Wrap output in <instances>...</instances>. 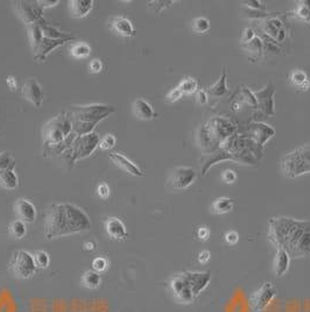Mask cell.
Here are the masks:
<instances>
[{"instance_id":"obj_57","label":"cell","mask_w":310,"mask_h":312,"mask_svg":"<svg viewBox=\"0 0 310 312\" xmlns=\"http://www.w3.org/2000/svg\"><path fill=\"white\" fill-rule=\"evenodd\" d=\"M6 83H7V85H9L11 90H12V91L17 90L18 83H17V79H15L13 76H7L6 77Z\"/></svg>"},{"instance_id":"obj_49","label":"cell","mask_w":310,"mask_h":312,"mask_svg":"<svg viewBox=\"0 0 310 312\" xmlns=\"http://www.w3.org/2000/svg\"><path fill=\"white\" fill-rule=\"evenodd\" d=\"M96 191H97L98 197L102 198V199H108L110 197V195H111L110 187L106 183H104V182H102V183L98 184L97 190H96Z\"/></svg>"},{"instance_id":"obj_10","label":"cell","mask_w":310,"mask_h":312,"mask_svg":"<svg viewBox=\"0 0 310 312\" xmlns=\"http://www.w3.org/2000/svg\"><path fill=\"white\" fill-rule=\"evenodd\" d=\"M205 125L219 145H222V142L227 140L228 138L237 133V126L224 117H213L209 119Z\"/></svg>"},{"instance_id":"obj_37","label":"cell","mask_w":310,"mask_h":312,"mask_svg":"<svg viewBox=\"0 0 310 312\" xmlns=\"http://www.w3.org/2000/svg\"><path fill=\"white\" fill-rule=\"evenodd\" d=\"M27 32L28 37L30 42V47H32L33 52L37 48V46L40 44L42 38H43V34H42L40 27L37 24H32L27 26Z\"/></svg>"},{"instance_id":"obj_3","label":"cell","mask_w":310,"mask_h":312,"mask_svg":"<svg viewBox=\"0 0 310 312\" xmlns=\"http://www.w3.org/2000/svg\"><path fill=\"white\" fill-rule=\"evenodd\" d=\"M72 134V120L69 112L57 115L45 125L43 144L47 150L55 148Z\"/></svg>"},{"instance_id":"obj_54","label":"cell","mask_w":310,"mask_h":312,"mask_svg":"<svg viewBox=\"0 0 310 312\" xmlns=\"http://www.w3.org/2000/svg\"><path fill=\"white\" fill-rule=\"evenodd\" d=\"M239 240L238 233L235 232V231H230L227 234H225V241L228 242L229 245H236Z\"/></svg>"},{"instance_id":"obj_5","label":"cell","mask_w":310,"mask_h":312,"mask_svg":"<svg viewBox=\"0 0 310 312\" xmlns=\"http://www.w3.org/2000/svg\"><path fill=\"white\" fill-rule=\"evenodd\" d=\"M9 269L17 279L27 280L35 275L39 268L32 254L26 250H15L10 261Z\"/></svg>"},{"instance_id":"obj_31","label":"cell","mask_w":310,"mask_h":312,"mask_svg":"<svg viewBox=\"0 0 310 312\" xmlns=\"http://www.w3.org/2000/svg\"><path fill=\"white\" fill-rule=\"evenodd\" d=\"M0 187L6 190H14L19 187V179L15 175L14 169H6L0 171Z\"/></svg>"},{"instance_id":"obj_1","label":"cell","mask_w":310,"mask_h":312,"mask_svg":"<svg viewBox=\"0 0 310 312\" xmlns=\"http://www.w3.org/2000/svg\"><path fill=\"white\" fill-rule=\"evenodd\" d=\"M269 239L277 248L285 249L292 259L310 255V221L290 217L270 219Z\"/></svg>"},{"instance_id":"obj_22","label":"cell","mask_w":310,"mask_h":312,"mask_svg":"<svg viewBox=\"0 0 310 312\" xmlns=\"http://www.w3.org/2000/svg\"><path fill=\"white\" fill-rule=\"evenodd\" d=\"M224 161H232V160L230 154L222 148H219L217 152L212 154H205V155H203L200 160V162L202 164V175L205 176L206 172L210 170V168H211L212 165L224 162Z\"/></svg>"},{"instance_id":"obj_45","label":"cell","mask_w":310,"mask_h":312,"mask_svg":"<svg viewBox=\"0 0 310 312\" xmlns=\"http://www.w3.org/2000/svg\"><path fill=\"white\" fill-rule=\"evenodd\" d=\"M108 265H109L108 260L103 256L96 257V259L93 261V269L95 272L99 273V274L103 272H105L106 268H108Z\"/></svg>"},{"instance_id":"obj_55","label":"cell","mask_w":310,"mask_h":312,"mask_svg":"<svg viewBox=\"0 0 310 312\" xmlns=\"http://www.w3.org/2000/svg\"><path fill=\"white\" fill-rule=\"evenodd\" d=\"M89 69H90V72H94V74H97V72H101L102 69H103V63L102 61L99 60H93L89 64Z\"/></svg>"},{"instance_id":"obj_30","label":"cell","mask_w":310,"mask_h":312,"mask_svg":"<svg viewBox=\"0 0 310 312\" xmlns=\"http://www.w3.org/2000/svg\"><path fill=\"white\" fill-rule=\"evenodd\" d=\"M227 92H228V75H227V70H225V68H223L220 78L218 79V82L212 84V85L206 90V94H208L209 96H211V97L220 98V97H224V96L227 95Z\"/></svg>"},{"instance_id":"obj_48","label":"cell","mask_w":310,"mask_h":312,"mask_svg":"<svg viewBox=\"0 0 310 312\" xmlns=\"http://www.w3.org/2000/svg\"><path fill=\"white\" fill-rule=\"evenodd\" d=\"M114 145H116V138H114L113 136H111V134L105 136L102 139L101 142H99V147H101L103 150H109L112 148Z\"/></svg>"},{"instance_id":"obj_33","label":"cell","mask_w":310,"mask_h":312,"mask_svg":"<svg viewBox=\"0 0 310 312\" xmlns=\"http://www.w3.org/2000/svg\"><path fill=\"white\" fill-rule=\"evenodd\" d=\"M233 200L228 197H219L211 204V212L213 214H225L231 212L233 209Z\"/></svg>"},{"instance_id":"obj_17","label":"cell","mask_w":310,"mask_h":312,"mask_svg":"<svg viewBox=\"0 0 310 312\" xmlns=\"http://www.w3.org/2000/svg\"><path fill=\"white\" fill-rule=\"evenodd\" d=\"M246 134L253 139L259 146L263 147L274 137L275 130L273 127L263 122H252L247 126Z\"/></svg>"},{"instance_id":"obj_9","label":"cell","mask_w":310,"mask_h":312,"mask_svg":"<svg viewBox=\"0 0 310 312\" xmlns=\"http://www.w3.org/2000/svg\"><path fill=\"white\" fill-rule=\"evenodd\" d=\"M196 171L190 167H176L169 174L167 181L168 188L171 190H183L189 188L196 180Z\"/></svg>"},{"instance_id":"obj_4","label":"cell","mask_w":310,"mask_h":312,"mask_svg":"<svg viewBox=\"0 0 310 312\" xmlns=\"http://www.w3.org/2000/svg\"><path fill=\"white\" fill-rule=\"evenodd\" d=\"M281 165L283 175L289 179L310 172V145H304L286 154Z\"/></svg>"},{"instance_id":"obj_26","label":"cell","mask_w":310,"mask_h":312,"mask_svg":"<svg viewBox=\"0 0 310 312\" xmlns=\"http://www.w3.org/2000/svg\"><path fill=\"white\" fill-rule=\"evenodd\" d=\"M132 110L136 117L140 119V120H152L153 118H155V112L152 105L145 99L139 98L135 100L132 105Z\"/></svg>"},{"instance_id":"obj_20","label":"cell","mask_w":310,"mask_h":312,"mask_svg":"<svg viewBox=\"0 0 310 312\" xmlns=\"http://www.w3.org/2000/svg\"><path fill=\"white\" fill-rule=\"evenodd\" d=\"M105 231L106 234L112 239V240H125L127 238V230L119 218L110 217L105 221Z\"/></svg>"},{"instance_id":"obj_6","label":"cell","mask_w":310,"mask_h":312,"mask_svg":"<svg viewBox=\"0 0 310 312\" xmlns=\"http://www.w3.org/2000/svg\"><path fill=\"white\" fill-rule=\"evenodd\" d=\"M114 111L112 106L106 105H87V106H75L69 112L71 120H77L83 122H95L98 124L99 121L108 117Z\"/></svg>"},{"instance_id":"obj_32","label":"cell","mask_w":310,"mask_h":312,"mask_svg":"<svg viewBox=\"0 0 310 312\" xmlns=\"http://www.w3.org/2000/svg\"><path fill=\"white\" fill-rule=\"evenodd\" d=\"M233 98H235V102L238 104H245V105L254 107V109L258 107V103H256L253 92L248 87H239Z\"/></svg>"},{"instance_id":"obj_11","label":"cell","mask_w":310,"mask_h":312,"mask_svg":"<svg viewBox=\"0 0 310 312\" xmlns=\"http://www.w3.org/2000/svg\"><path fill=\"white\" fill-rule=\"evenodd\" d=\"M277 296V288L271 282L263 283L258 290H255L248 298V305L253 311L260 312L270 305Z\"/></svg>"},{"instance_id":"obj_23","label":"cell","mask_w":310,"mask_h":312,"mask_svg":"<svg viewBox=\"0 0 310 312\" xmlns=\"http://www.w3.org/2000/svg\"><path fill=\"white\" fill-rule=\"evenodd\" d=\"M109 157H110V160L112 161V162L117 165V167H119L121 170H124L125 172H127L128 175L137 176V177L144 176V172L141 171V169L138 167L137 164L133 163L132 161H129L127 157H125L124 155H121V154L111 153L110 155H109Z\"/></svg>"},{"instance_id":"obj_40","label":"cell","mask_w":310,"mask_h":312,"mask_svg":"<svg viewBox=\"0 0 310 312\" xmlns=\"http://www.w3.org/2000/svg\"><path fill=\"white\" fill-rule=\"evenodd\" d=\"M91 53L90 46L85 43V42H79V43H76L71 47L70 54L71 56L76 57V59H84V57L89 56Z\"/></svg>"},{"instance_id":"obj_29","label":"cell","mask_w":310,"mask_h":312,"mask_svg":"<svg viewBox=\"0 0 310 312\" xmlns=\"http://www.w3.org/2000/svg\"><path fill=\"white\" fill-rule=\"evenodd\" d=\"M289 80L292 85L298 91H308L310 88V78L307 75V72L303 70H294L289 75Z\"/></svg>"},{"instance_id":"obj_43","label":"cell","mask_w":310,"mask_h":312,"mask_svg":"<svg viewBox=\"0 0 310 312\" xmlns=\"http://www.w3.org/2000/svg\"><path fill=\"white\" fill-rule=\"evenodd\" d=\"M15 161L11 157L9 152L0 153V171L6 169H14Z\"/></svg>"},{"instance_id":"obj_14","label":"cell","mask_w":310,"mask_h":312,"mask_svg":"<svg viewBox=\"0 0 310 312\" xmlns=\"http://www.w3.org/2000/svg\"><path fill=\"white\" fill-rule=\"evenodd\" d=\"M260 32L265 34L266 36L273 38L279 44L282 43L287 37V29L285 25L279 18H266L262 19L261 24L259 25Z\"/></svg>"},{"instance_id":"obj_7","label":"cell","mask_w":310,"mask_h":312,"mask_svg":"<svg viewBox=\"0 0 310 312\" xmlns=\"http://www.w3.org/2000/svg\"><path fill=\"white\" fill-rule=\"evenodd\" d=\"M99 142H101V139L96 133L76 137L72 141L71 147L69 148L71 152V162L74 163L77 160L90 156L93 152H95V149L97 148V146H99Z\"/></svg>"},{"instance_id":"obj_16","label":"cell","mask_w":310,"mask_h":312,"mask_svg":"<svg viewBox=\"0 0 310 312\" xmlns=\"http://www.w3.org/2000/svg\"><path fill=\"white\" fill-rule=\"evenodd\" d=\"M196 144L202 150L203 155L205 154H212L220 148V145L210 132L205 124L201 125L196 132Z\"/></svg>"},{"instance_id":"obj_2","label":"cell","mask_w":310,"mask_h":312,"mask_svg":"<svg viewBox=\"0 0 310 312\" xmlns=\"http://www.w3.org/2000/svg\"><path fill=\"white\" fill-rule=\"evenodd\" d=\"M45 226L46 239L53 240L89 231L91 221L81 207L70 203H60L49 207Z\"/></svg>"},{"instance_id":"obj_51","label":"cell","mask_w":310,"mask_h":312,"mask_svg":"<svg viewBox=\"0 0 310 312\" xmlns=\"http://www.w3.org/2000/svg\"><path fill=\"white\" fill-rule=\"evenodd\" d=\"M245 6L248 7V10L252 11H263L266 10V5L265 4H262L261 2H259V0H250V2H245Z\"/></svg>"},{"instance_id":"obj_42","label":"cell","mask_w":310,"mask_h":312,"mask_svg":"<svg viewBox=\"0 0 310 312\" xmlns=\"http://www.w3.org/2000/svg\"><path fill=\"white\" fill-rule=\"evenodd\" d=\"M33 256H34V261H35L37 268L46 269L49 267V263H51V257H49V254L47 252H43V250H37Z\"/></svg>"},{"instance_id":"obj_35","label":"cell","mask_w":310,"mask_h":312,"mask_svg":"<svg viewBox=\"0 0 310 312\" xmlns=\"http://www.w3.org/2000/svg\"><path fill=\"white\" fill-rule=\"evenodd\" d=\"M244 49H246V52L252 55L251 59L256 61L259 59V57H261L262 53H263V46H262V41L261 38H260L258 35H256L253 40L247 42V43L243 44Z\"/></svg>"},{"instance_id":"obj_53","label":"cell","mask_w":310,"mask_h":312,"mask_svg":"<svg viewBox=\"0 0 310 312\" xmlns=\"http://www.w3.org/2000/svg\"><path fill=\"white\" fill-rule=\"evenodd\" d=\"M256 36L255 30L253 28H246L243 32V36H242V43L245 44L247 43V42H250L253 40V38Z\"/></svg>"},{"instance_id":"obj_28","label":"cell","mask_w":310,"mask_h":312,"mask_svg":"<svg viewBox=\"0 0 310 312\" xmlns=\"http://www.w3.org/2000/svg\"><path fill=\"white\" fill-rule=\"evenodd\" d=\"M37 25H39L40 29L42 34H43L45 37L47 38H52V40H74V36L69 35L67 33H62L60 32L59 29H56L54 26H52L49 22H47L43 19H41L39 22H36Z\"/></svg>"},{"instance_id":"obj_46","label":"cell","mask_w":310,"mask_h":312,"mask_svg":"<svg viewBox=\"0 0 310 312\" xmlns=\"http://www.w3.org/2000/svg\"><path fill=\"white\" fill-rule=\"evenodd\" d=\"M183 96H185V94L180 90V87H174L173 90H170L169 92H168L167 96H166V102L167 103H175L178 102V100L181 99Z\"/></svg>"},{"instance_id":"obj_34","label":"cell","mask_w":310,"mask_h":312,"mask_svg":"<svg viewBox=\"0 0 310 312\" xmlns=\"http://www.w3.org/2000/svg\"><path fill=\"white\" fill-rule=\"evenodd\" d=\"M81 284L87 289H97L102 284V276L94 269H90L81 276Z\"/></svg>"},{"instance_id":"obj_15","label":"cell","mask_w":310,"mask_h":312,"mask_svg":"<svg viewBox=\"0 0 310 312\" xmlns=\"http://www.w3.org/2000/svg\"><path fill=\"white\" fill-rule=\"evenodd\" d=\"M13 210L18 220L24 221L25 224H33V222H35L37 217L36 207L28 199L19 198L15 200Z\"/></svg>"},{"instance_id":"obj_25","label":"cell","mask_w":310,"mask_h":312,"mask_svg":"<svg viewBox=\"0 0 310 312\" xmlns=\"http://www.w3.org/2000/svg\"><path fill=\"white\" fill-rule=\"evenodd\" d=\"M290 264L289 254L282 248H277V255L273 261V272L278 277H281L288 272Z\"/></svg>"},{"instance_id":"obj_52","label":"cell","mask_w":310,"mask_h":312,"mask_svg":"<svg viewBox=\"0 0 310 312\" xmlns=\"http://www.w3.org/2000/svg\"><path fill=\"white\" fill-rule=\"evenodd\" d=\"M196 234H197L198 240L208 241L210 239V234H211V233H210V230H209L208 226H200L197 229Z\"/></svg>"},{"instance_id":"obj_27","label":"cell","mask_w":310,"mask_h":312,"mask_svg":"<svg viewBox=\"0 0 310 312\" xmlns=\"http://www.w3.org/2000/svg\"><path fill=\"white\" fill-rule=\"evenodd\" d=\"M111 26L121 36L132 37L136 35V28L132 22L124 17H114L111 21Z\"/></svg>"},{"instance_id":"obj_44","label":"cell","mask_w":310,"mask_h":312,"mask_svg":"<svg viewBox=\"0 0 310 312\" xmlns=\"http://www.w3.org/2000/svg\"><path fill=\"white\" fill-rule=\"evenodd\" d=\"M175 2H161V0H154V2H149L147 4L148 9H151L154 11L155 13H160L163 9H167L173 5Z\"/></svg>"},{"instance_id":"obj_19","label":"cell","mask_w":310,"mask_h":312,"mask_svg":"<svg viewBox=\"0 0 310 312\" xmlns=\"http://www.w3.org/2000/svg\"><path fill=\"white\" fill-rule=\"evenodd\" d=\"M190 283L193 289L195 297L201 294L203 290H205L211 281V274L206 272H183Z\"/></svg>"},{"instance_id":"obj_38","label":"cell","mask_w":310,"mask_h":312,"mask_svg":"<svg viewBox=\"0 0 310 312\" xmlns=\"http://www.w3.org/2000/svg\"><path fill=\"white\" fill-rule=\"evenodd\" d=\"M10 233L12 234V237L14 239H17V240H21V239H24L26 237V234H27V227H26V224L24 221L18 220V219H15L14 221H12L10 224Z\"/></svg>"},{"instance_id":"obj_13","label":"cell","mask_w":310,"mask_h":312,"mask_svg":"<svg viewBox=\"0 0 310 312\" xmlns=\"http://www.w3.org/2000/svg\"><path fill=\"white\" fill-rule=\"evenodd\" d=\"M274 94L275 88L273 83H269L267 85L262 88V90L254 91L253 95L258 103V111L266 118L273 117L275 114L274 110Z\"/></svg>"},{"instance_id":"obj_47","label":"cell","mask_w":310,"mask_h":312,"mask_svg":"<svg viewBox=\"0 0 310 312\" xmlns=\"http://www.w3.org/2000/svg\"><path fill=\"white\" fill-rule=\"evenodd\" d=\"M220 179L224 183L233 184L237 182V172L235 170H232V169H227V170L222 172Z\"/></svg>"},{"instance_id":"obj_36","label":"cell","mask_w":310,"mask_h":312,"mask_svg":"<svg viewBox=\"0 0 310 312\" xmlns=\"http://www.w3.org/2000/svg\"><path fill=\"white\" fill-rule=\"evenodd\" d=\"M292 14L302 21L310 22V0L298 2Z\"/></svg>"},{"instance_id":"obj_12","label":"cell","mask_w":310,"mask_h":312,"mask_svg":"<svg viewBox=\"0 0 310 312\" xmlns=\"http://www.w3.org/2000/svg\"><path fill=\"white\" fill-rule=\"evenodd\" d=\"M15 9L17 13L21 20L26 25H32L39 22L41 19H43V7L41 6L40 0L37 2H18L15 3Z\"/></svg>"},{"instance_id":"obj_50","label":"cell","mask_w":310,"mask_h":312,"mask_svg":"<svg viewBox=\"0 0 310 312\" xmlns=\"http://www.w3.org/2000/svg\"><path fill=\"white\" fill-rule=\"evenodd\" d=\"M195 100L198 105H206L209 102V95L206 94V90H197L195 92Z\"/></svg>"},{"instance_id":"obj_18","label":"cell","mask_w":310,"mask_h":312,"mask_svg":"<svg viewBox=\"0 0 310 312\" xmlns=\"http://www.w3.org/2000/svg\"><path fill=\"white\" fill-rule=\"evenodd\" d=\"M21 94L35 107H40L42 105V102H43V91H42V87L35 79L30 78L26 80V82L22 84Z\"/></svg>"},{"instance_id":"obj_58","label":"cell","mask_w":310,"mask_h":312,"mask_svg":"<svg viewBox=\"0 0 310 312\" xmlns=\"http://www.w3.org/2000/svg\"><path fill=\"white\" fill-rule=\"evenodd\" d=\"M84 247H85V249H87V250H94L96 248V245L94 244V242L87 241V242H85V244H84Z\"/></svg>"},{"instance_id":"obj_56","label":"cell","mask_w":310,"mask_h":312,"mask_svg":"<svg viewBox=\"0 0 310 312\" xmlns=\"http://www.w3.org/2000/svg\"><path fill=\"white\" fill-rule=\"evenodd\" d=\"M210 257H211V253L209 252V250H202V252L198 254V262L202 264L208 263L210 261Z\"/></svg>"},{"instance_id":"obj_24","label":"cell","mask_w":310,"mask_h":312,"mask_svg":"<svg viewBox=\"0 0 310 312\" xmlns=\"http://www.w3.org/2000/svg\"><path fill=\"white\" fill-rule=\"evenodd\" d=\"M93 9V0H71V2H69V12H70L71 17L76 19L86 17Z\"/></svg>"},{"instance_id":"obj_41","label":"cell","mask_w":310,"mask_h":312,"mask_svg":"<svg viewBox=\"0 0 310 312\" xmlns=\"http://www.w3.org/2000/svg\"><path fill=\"white\" fill-rule=\"evenodd\" d=\"M179 87L185 95H193L198 90V83L196 79L188 77V78H185L179 84Z\"/></svg>"},{"instance_id":"obj_39","label":"cell","mask_w":310,"mask_h":312,"mask_svg":"<svg viewBox=\"0 0 310 312\" xmlns=\"http://www.w3.org/2000/svg\"><path fill=\"white\" fill-rule=\"evenodd\" d=\"M210 20L204 17H198L194 19L193 24H191V28L196 34H205L210 30Z\"/></svg>"},{"instance_id":"obj_8","label":"cell","mask_w":310,"mask_h":312,"mask_svg":"<svg viewBox=\"0 0 310 312\" xmlns=\"http://www.w3.org/2000/svg\"><path fill=\"white\" fill-rule=\"evenodd\" d=\"M169 288L173 297L180 304H190L194 302L195 295L185 273L176 274L170 279Z\"/></svg>"},{"instance_id":"obj_21","label":"cell","mask_w":310,"mask_h":312,"mask_svg":"<svg viewBox=\"0 0 310 312\" xmlns=\"http://www.w3.org/2000/svg\"><path fill=\"white\" fill-rule=\"evenodd\" d=\"M69 40H52V38L45 37L42 38L40 44L37 46V48L34 50V59L37 62H42L47 59V56L51 54L53 50L59 48L60 46H62L68 42Z\"/></svg>"}]
</instances>
